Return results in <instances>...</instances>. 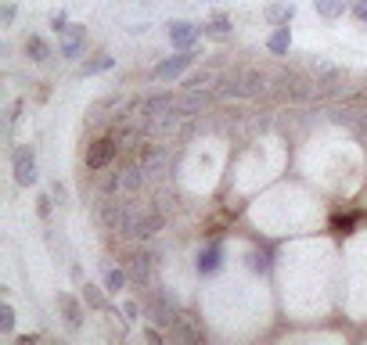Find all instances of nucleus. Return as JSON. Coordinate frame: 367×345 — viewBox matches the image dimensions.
<instances>
[{
	"mask_svg": "<svg viewBox=\"0 0 367 345\" xmlns=\"http://www.w3.org/2000/svg\"><path fill=\"white\" fill-rule=\"evenodd\" d=\"M270 86L278 90L285 101H292V105H302V101H314L317 98V79L306 76L302 69H281L278 76L270 79Z\"/></svg>",
	"mask_w": 367,
	"mask_h": 345,
	"instance_id": "f257e3e1",
	"label": "nucleus"
},
{
	"mask_svg": "<svg viewBox=\"0 0 367 345\" xmlns=\"http://www.w3.org/2000/svg\"><path fill=\"white\" fill-rule=\"evenodd\" d=\"M98 219H101L105 230H130L134 212L122 205L115 195H98Z\"/></svg>",
	"mask_w": 367,
	"mask_h": 345,
	"instance_id": "f03ea898",
	"label": "nucleus"
},
{
	"mask_svg": "<svg viewBox=\"0 0 367 345\" xmlns=\"http://www.w3.org/2000/svg\"><path fill=\"white\" fill-rule=\"evenodd\" d=\"M115 155H119V137L112 134V137L90 141V144H86V155H83V162H86L90 173H101V169H108V166L115 162Z\"/></svg>",
	"mask_w": 367,
	"mask_h": 345,
	"instance_id": "7ed1b4c3",
	"label": "nucleus"
},
{
	"mask_svg": "<svg viewBox=\"0 0 367 345\" xmlns=\"http://www.w3.org/2000/svg\"><path fill=\"white\" fill-rule=\"evenodd\" d=\"M166 37H169V44H173L176 51H195V44H198V37H202V25H195V22H188V18H173V22L166 25Z\"/></svg>",
	"mask_w": 367,
	"mask_h": 345,
	"instance_id": "20e7f679",
	"label": "nucleus"
},
{
	"mask_svg": "<svg viewBox=\"0 0 367 345\" xmlns=\"http://www.w3.org/2000/svg\"><path fill=\"white\" fill-rule=\"evenodd\" d=\"M11 166H15V183H22V187H33L40 180V173H37V151L33 148H18Z\"/></svg>",
	"mask_w": 367,
	"mask_h": 345,
	"instance_id": "39448f33",
	"label": "nucleus"
},
{
	"mask_svg": "<svg viewBox=\"0 0 367 345\" xmlns=\"http://www.w3.org/2000/svg\"><path fill=\"white\" fill-rule=\"evenodd\" d=\"M195 58H198L195 51H176L173 58L159 61V65H155V72H151V76H155V79H176V76H184V72L191 69V61H195Z\"/></svg>",
	"mask_w": 367,
	"mask_h": 345,
	"instance_id": "423d86ee",
	"label": "nucleus"
},
{
	"mask_svg": "<svg viewBox=\"0 0 367 345\" xmlns=\"http://www.w3.org/2000/svg\"><path fill=\"white\" fill-rule=\"evenodd\" d=\"M83 44H86V25H76L72 22L65 33H58V54L69 58V61L83 54Z\"/></svg>",
	"mask_w": 367,
	"mask_h": 345,
	"instance_id": "0eeeda50",
	"label": "nucleus"
},
{
	"mask_svg": "<svg viewBox=\"0 0 367 345\" xmlns=\"http://www.w3.org/2000/svg\"><path fill=\"white\" fill-rule=\"evenodd\" d=\"M159 230H162V212L148 209V212H134V219H130V230H127V234H134L137 241H148L151 234H159Z\"/></svg>",
	"mask_w": 367,
	"mask_h": 345,
	"instance_id": "6e6552de",
	"label": "nucleus"
},
{
	"mask_svg": "<svg viewBox=\"0 0 367 345\" xmlns=\"http://www.w3.org/2000/svg\"><path fill=\"white\" fill-rule=\"evenodd\" d=\"M266 86H270L266 72H259V69H241L238 98H263V93H266Z\"/></svg>",
	"mask_w": 367,
	"mask_h": 345,
	"instance_id": "1a4fd4ad",
	"label": "nucleus"
},
{
	"mask_svg": "<svg viewBox=\"0 0 367 345\" xmlns=\"http://www.w3.org/2000/svg\"><path fill=\"white\" fill-rule=\"evenodd\" d=\"M224 266V245L220 241H209L202 252H198V259H195V270L202 273V277H212Z\"/></svg>",
	"mask_w": 367,
	"mask_h": 345,
	"instance_id": "9d476101",
	"label": "nucleus"
},
{
	"mask_svg": "<svg viewBox=\"0 0 367 345\" xmlns=\"http://www.w3.org/2000/svg\"><path fill=\"white\" fill-rule=\"evenodd\" d=\"M169 112H176V98H173V93H151V98L141 101V119H162Z\"/></svg>",
	"mask_w": 367,
	"mask_h": 345,
	"instance_id": "9b49d317",
	"label": "nucleus"
},
{
	"mask_svg": "<svg viewBox=\"0 0 367 345\" xmlns=\"http://www.w3.org/2000/svg\"><path fill=\"white\" fill-rule=\"evenodd\" d=\"M54 306L61 309V317H65V324H69L72 331L83 324V306H79V299H76V295H69V292H58Z\"/></svg>",
	"mask_w": 367,
	"mask_h": 345,
	"instance_id": "f8f14e48",
	"label": "nucleus"
},
{
	"mask_svg": "<svg viewBox=\"0 0 367 345\" xmlns=\"http://www.w3.org/2000/svg\"><path fill=\"white\" fill-rule=\"evenodd\" d=\"M231 29H234V18L227 11H212L209 22L202 25V33L212 37V40H231Z\"/></svg>",
	"mask_w": 367,
	"mask_h": 345,
	"instance_id": "ddd939ff",
	"label": "nucleus"
},
{
	"mask_svg": "<svg viewBox=\"0 0 367 345\" xmlns=\"http://www.w3.org/2000/svg\"><path fill=\"white\" fill-rule=\"evenodd\" d=\"M212 98H217V93H205V90H188V93H184V98L176 101V108H180V115L184 119H191V115H198Z\"/></svg>",
	"mask_w": 367,
	"mask_h": 345,
	"instance_id": "4468645a",
	"label": "nucleus"
},
{
	"mask_svg": "<svg viewBox=\"0 0 367 345\" xmlns=\"http://www.w3.org/2000/svg\"><path fill=\"white\" fill-rule=\"evenodd\" d=\"M108 292V288H105ZM105 292L98 288V285H90V280H83L79 285V295H83V302L90 306V309H98V313H115V306L105 299Z\"/></svg>",
	"mask_w": 367,
	"mask_h": 345,
	"instance_id": "2eb2a0df",
	"label": "nucleus"
},
{
	"mask_svg": "<svg viewBox=\"0 0 367 345\" xmlns=\"http://www.w3.org/2000/svg\"><path fill=\"white\" fill-rule=\"evenodd\" d=\"M266 51L278 54V58H285L292 51V29L288 25H273V33L266 37Z\"/></svg>",
	"mask_w": 367,
	"mask_h": 345,
	"instance_id": "dca6fc26",
	"label": "nucleus"
},
{
	"mask_svg": "<svg viewBox=\"0 0 367 345\" xmlns=\"http://www.w3.org/2000/svg\"><path fill=\"white\" fill-rule=\"evenodd\" d=\"M353 4H356V0H314L317 15H321V18H328V22L342 18L346 11H353Z\"/></svg>",
	"mask_w": 367,
	"mask_h": 345,
	"instance_id": "f3484780",
	"label": "nucleus"
},
{
	"mask_svg": "<svg viewBox=\"0 0 367 345\" xmlns=\"http://www.w3.org/2000/svg\"><path fill=\"white\" fill-rule=\"evenodd\" d=\"M115 65V58L108 54V51H101V54H94V58H86L83 65H79V76L86 79V76H101V72H108Z\"/></svg>",
	"mask_w": 367,
	"mask_h": 345,
	"instance_id": "a211bd4d",
	"label": "nucleus"
},
{
	"mask_svg": "<svg viewBox=\"0 0 367 345\" xmlns=\"http://www.w3.org/2000/svg\"><path fill=\"white\" fill-rule=\"evenodd\" d=\"M263 18H266L270 25H292V18H295V4H292V0H281V4H270V8L263 11Z\"/></svg>",
	"mask_w": 367,
	"mask_h": 345,
	"instance_id": "6ab92c4d",
	"label": "nucleus"
},
{
	"mask_svg": "<svg viewBox=\"0 0 367 345\" xmlns=\"http://www.w3.org/2000/svg\"><path fill=\"white\" fill-rule=\"evenodd\" d=\"M169 338H176V341H195V345L205 341V334H202L198 327H191L188 317H176V320L169 324Z\"/></svg>",
	"mask_w": 367,
	"mask_h": 345,
	"instance_id": "aec40b11",
	"label": "nucleus"
},
{
	"mask_svg": "<svg viewBox=\"0 0 367 345\" xmlns=\"http://www.w3.org/2000/svg\"><path fill=\"white\" fill-rule=\"evenodd\" d=\"M151 273H155V256H151V252H137L134 263H130V277H137L141 285H144V280H151Z\"/></svg>",
	"mask_w": 367,
	"mask_h": 345,
	"instance_id": "412c9836",
	"label": "nucleus"
},
{
	"mask_svg": "<svg viewBox=\"0 0 367 345\" xmlns=\"http://www.w3.org/2000/svg\"><path fill=\"white\" fill-rule=\"evenodd\" d=\"M144 166L141 162H134V166H127V169H122V191H130V195H137L141 191V187H144Z\"/></svg>",
	"mask_w": 367,
	"mask_h": 345,
	"instance_id": "4be33fe9",
	"label": "nucleus"
},
{
	"mask_svg": "<svg viewBox=\"0 0 367 345\" xmlns=\"http://www.w3.org/2000/svg\"><path fill=\"white\" fill-rule=\"evenodd\" d=\"M22 47H25V58H29V61H47V58H51V44H47L44 37H25Z\"/></svg>",
	"mask_w": 367,
	"mask_h": 345,
	"instance_id": "5701e85b",
	"label": "nucleus"
},
{
	"mask_svg": "<svg viewBox=\"0 0 367 345\" xmlns=\"http://www.w3.org/2000/svg\"><path fill=\"white\" fill-rule=\"evenodd\" d=\"M127 280H130V270H122V266H105V288L112 295H119L122 288H127Z\"/></svg>",
	"mask_w": 367,
	"mask_h": 345,
	"instance_id": "b1692460",
	"label": "nucleus"
},
{
	"mask_svg": "<svg viewBox=\"0 0 367 345\" xmlns=\"http://www.w3.org/2000/svg\"><path fill=\"white\" fill-rule=\"evenodd\" d=\"M356 219H360L356 212H346V216L339 212V216H335V219H331V230H335V234H353V227H356Z\"/></svg>",
	"mask_w": 367,
	"mask_h": 345,
	"instance_id": "393cba45",
	"label": "nucleus"
},
{
	"mask_svg": "<svg viewBox=\"0 0 367 345\" xmlns=\"http://www.w3.org/2000/svg\"><path fill=\"white\" fill-rule=\"evenodd\" d=\"M15 331V309L11 302H0V334H11Z\"/></svg>",
	"mask_w": 367,
	"mask_h": 345,
	"instance_id": "a878e982",
	"label": "nucleus"
},
{
	"mask_svg": "<svg viewBox=\"0 0 367 345\" xmlns=\"http://www.w3.org/2000/svg\"><path fill=\"white\" fill-rule=\"evenodd\" d=\"M249 270L252 273H266L270 270V252H249Z\"/></svg>",
	"mask_w": 367,
	"mask_h": 345,
	"instance_id": "bb28decb",
	"label": "nucleus"
},
{
	"mask_svg": "<svg viewBox=\"0 0 367 345\" xmlns=\"http://www.w3.org/2000/svg\"><path fill=\"white\" fill-rule=\"evenodd\" d=\"M209 83H212V72H195V76H188V83H184V86H188V90H202Z\"/></svg>",
	"mask_w": 367,
	"mask_h": 345,
	"instance_id": "cd10ccee",
	"label": "nucleus"
},
{
	"mask_svg": "<svg viewBox=\"0 0 367 345\" xmlns=\"http://www.w3.org/2000/svg\"><path fill=\"white\" fill-rule=\"evenodd\" d=\"M69 25H72V22H69L65 11H54V15H51V29H54V33H65Z\"/></svg>",
	"mask_w": 367,
	"mask_h": 345,
	"instance_id": "c85d7f7f",
	"label": "nucleus"
},
{
	"mask_svg": "<svg viewBox=\"0 0 367 345\" xmlns=\"http://www.w3.org/2000/svg\"><path fill=\"white\" fill-rule=\"evenodd\" d=\"M353 18L367 25V0H356V4H353Z\"/></svg>",
	"mask_w": 367,
	"mask_h": 345,
	"instance_id": "c756f323",
	"label": "nucleus"
},
{
	"mask_svg": "<svg viewBox=\"0 0 367 345\" xmlns=\"http://www.w3.org/2000/svg\"><path fill=\"white\" fill-rule=\"evenodd\" d=\"M122 313H127L122 320H127V324H134V320H137V313H141V306H137V302H127V306H122Z\"/></svg>",
	"mask_w": 367,
	"mask_h": 345,
	"instance_id": "7c9ffc66",
	"label": "nucleus"
},
{
	"mask_svg": "<svg viewBox=\"0 0 367 345\" xmlns=\"http://www.w3.org/2000/svg\"><path fill=\"white\" fill-rule=\"evenodd\" d=\"M51 202H54V198H47V195H44V198H40V205H37V212H40L44 219L51 216Z\"/></svg>",
	"mask_w": 367,
	"mask_h": 345,
	"instance_id": "2f4dec72",
	"label": "nucleus"
},
{
	"mask_svg": "<svg viewBox=\"0 0 367 345\" xmlns=\"http://www.w3.org/2000/svg\"><path fill=\"white\" fill-rule=\"evenodd\" d=\"M18 112H22V101H15V105H11V112H8V122H18Z\"/></svg>",
	"mask_w": 367,
	"mask_h": 345,
	"instance_id": "473e14b6",
	"label": "nucleus"
},
{
	"mask_svg": "<svg viewBox=\"0 0 367 345\" xmlns=\"http://www.w3.org/2000/svg\"><path fill=\"white\" fill-rule=\"evenodd\" d=\"M11 22H15V4L4 8V25H11Z\"/></svg>",
	"mask_w": 367,
	"mask_h": 345,
	"instance_id": "72a5a7b5",
	"label": "nucleus"
}]
</instances>
